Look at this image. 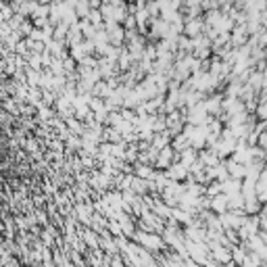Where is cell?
Masks as SVG:
<instances>
[{
	"label": "cell",
	"mask_w": 267,
	"mask_h": 267,
	"mask_svg": "<svg viewBox=\"0 0 267 267\" xmlns=\"http://www.w3.org/2000/svg\"><path fill=\"white\" fill-rule=\"evenodd\" d=\"M255 192H257L259 203H267V165H265V169H263L261 175H259L257 186H255Z\"/></svg>",
	"instance_id": "cell-1"
},
{
	"label": "cell",
	"mask_w": 267,
	"mask_h": 267,
	"mask_svg": "<svg viewBox=\"0 0 267 267\" xmlns=\"http://www.w3.org/2000/svg\"><path fill=\"white\" fill-rule=\"evenodd\" d=\"M261 232V221L259 217H253L251 221H244V228H242V236L244 238H255Z\"/></svg>",
	"instance_id": "cell-2"
},
{
	"label": "cell",
	"mask_w": 267,
	"mask_h": 267,
	"mask_svg": "<svg viewBox=\"0 0 267 267\" xmlns=\"http://www.w3.org/2000/svg\"><path fill=\"white\" fill-rule=\"evenodd\" d=\"M249 86L253 88V90H261V88H263V71L253 73L251 79H249Z\"/></svg>",
	"instance_id": "cell-3"
},
{
	"label": "cell",
	"mask_w": 267,
	"mask_h": 267,
	"mask_svg": "<svg viewBox=\"0 0 267 267\" xmlns=\"http://www.w3.org/2000/svg\"><path fill=\"white\" fill-rule=\"evenodd\" d=\"M257 142H259V148L265 152V157H267V134H265V131L259 134V140H257Z\"/></svg>",
	"instance_id": "cell-4"
},
{
	"label": "cell",
	"mask_w": 267,
	"mask_h": 267,
	"mask_svg": "<svg viewBox=\"0 0 267 267\" xmlns=\"http://www.w3.org/2000/svg\"><path fill=\"white\" fill-rule=\"evenodd\" d=\"M230 171H232V173H234L236 177H242V175H247V169H244L242 165H238V163H236V165H232V167H230Z\"/></svg>",
	"instance_id": "cell-5"
},
{
	"label": "cell",
	"mask_w": 267,
	"mask_h": 267,
	"mask_svg": "<svg viewBox=\"0 0 267 267\" xmlns=\"http://www.w3.org/2000/svg\"><path fill=\"white\" fill-rule=\"evenodd\" d=\"M265 134H267V125H265Z\"/></svg>",
	"instance_id": "cell-6"
}]
</instances>
